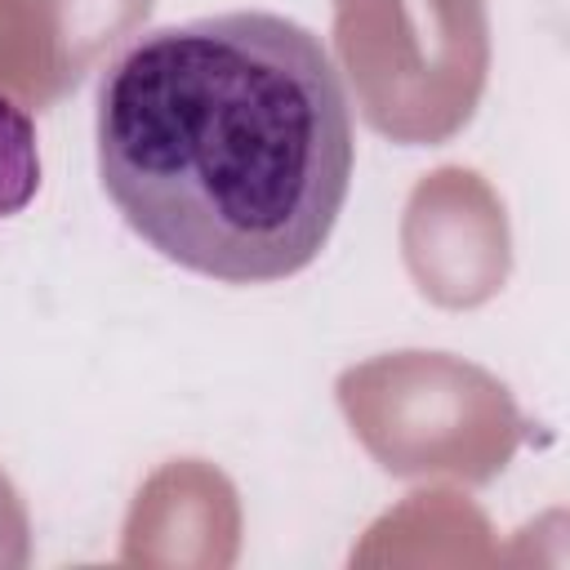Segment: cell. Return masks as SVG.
<instances>
[{
    "instance_id": "277c9868",
    "label": "cell",
    "mask_w": 570,
    "mask_h": 570,
    "mask_svg": "<svg viewBox=\"0 0 570 570\" xmlns=\"http://www.w3.org/2000/svg\"><path fill=\"white\" fill-rule=\"evenodd\" d=\"M27 508L18 499V490L9 485V476L0 472V566H27L31 548H27Z\"/></svg>"
},
{
    "instance_id": "6da1fadb",
    "label": "cell",
    "mask_w": 570,
    "mask_h": 570,
    "mask_svg": "<svg viewBox=\"0 0 570 570\" xmlns=\"http://www.w3.org/2000/svg\"><path fill=\"white\" fill-rule=\"evenodd\" d=\"M98 178L169 263L223 281L298 276L356 165L352 102L316 31L232 9L138 36L98 80Z\"/></svg>"
},
{
    "instance_id": "3957f363",
    "label": "cell",
    "mask_w": 570,
    "mask_h": 570,
    "mask_svg": "<svg viewBox=\"0 0 570 570\" xmlns=\"http://www.w3.org/2000/svg\"><path fill=\"white\" fill-rule=\"evenodd\" d=\"M40 191L36 120L9 94H0V223L22 214Z\"/></svg>"
},
{
    "instance_id": "7a4b0ae2",
    "label": "cell",
    "mask_w": 570,
    "mask_h": 570,
    "mask_svg": "<svg viewBox=\"0 0 570 570\" xmlns=\"http://www.w3.org/2000/svg\"><path fill=\"white\" fill-rule=\"evenodd\" d=\"M334 40L379 134L445 142L472 120L490 62L481 0H334Z\"/></svg>"
}]
</instances>
